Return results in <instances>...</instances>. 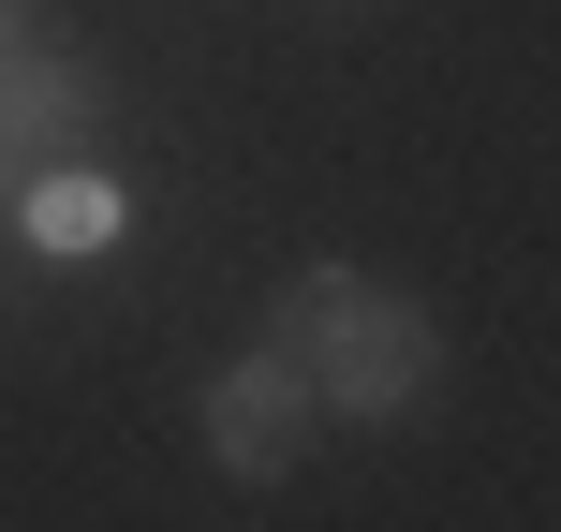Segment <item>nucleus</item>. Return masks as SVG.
Instances as JSON below:
<instances>
[{"instance_id": "6", "label": "nucleus", "mask_w": 561, "mask_h": 532, "mask_svg": "<svg viewBox=\"0 0 561 532\" xmlns=\"http://www.w3.org/2000/svg\"><path fill=\"white\" fill-rule=\"evenodd\" d=\"M0 30H45V0H0Z\"/></svg>"}, {"instance_id": "2", "label": "nucleus", "mask_w": 561, "mask_h": 532, "mask_svg": "<svg viewBox=\"0 0 561 532\" xmlns=\"http://www.w3.org/2000/svg\"><path fill=\"white\" fill-rule=\"evenodd\" d=\"M207 459H222V474H252V488H280L310 459V429H325V399H310V370L280 355V340H252V355H222L207 370Z\"/></svg>"}, {"instance_id": "3", "label": "nucleus", "mask_w": 561, "mask_h": 532, "mask_svg": "<svg viewBox=\"0 0 561 532\" xmlns=\"http://www.w3.org/2000/svg\"><path fill=\"white\" fill-rule=\"evenodd\" d=\"M0 148H30V163H89L104 148V89L45 30H0Z\"/></svg>"}, {"instance_id": "5", "label": "nucleus", "mask_w": 561, "mask_h": 532, "mask_svg": "<svg viewBox=\"0 0 561 532\" xmlns=\"http://www.w3.org/2000/svg\"><path fill=\"white\" fill-rule=\"evenodd\" d=\"M15 193H30V148H0V223H15Z\"/></svg>"}, {"instance_id": "4", "label": "nucleus", "mask_w": 561, "mask_h": 532, "mask_svg": "<svg viewBox=\"0 0 561 532\" xmlns=\"http://www.w3.org/2000/svg\"><path fill=\"white\" fill-rule=\"evenodd\" d=\"M15 223H30V252H104V237H118V178H89V163H30Z\"/></svg>"}, {"instance_id": "1", "label": "nucleus", "mask_w": 561, "mask_h": 532, "mask_svg": "<svg viewBox=\"0 0 561 532\" xmlns=\"http://www.w3.org/2000/svg\"><path fill=\"white\" fill-rule=\"evenodd\" d=\"M266 340L310 370V399L355 415V429H399L428 385H444V326H428L399 281H355V267H296L280 310H266Z\"/></svg>"}]
</instances>
